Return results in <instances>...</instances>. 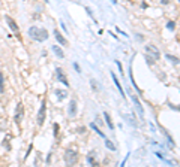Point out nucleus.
<instances>
[{"label": "nucleus", "mask_w": 180, "mask_h": 167, "mask_svg": "<svg viewBox=\"0 0 180 167\" xmlns=\"http://www.w3.org/2000/svg\"><path fill=\"white\" fill-rule=\"evenodd\" d=\"M29 36L32 37L33 40L36 42H45V40L48 39V32L45 30V28H39V27H30L29 28Z\"/></svg>", "instance_id": "f257e3e1"}, {"label": "nucleus", "mask_w": 180, "mask_h": 167, "mask_svg": "<svg viewBox=\"0 0 180 167\" xmlns=\"http://www.w3.org/2000/svg\"><path fill=\"white\" fill-rule=\"evenodd\" d=\"M78 158H80V155H78V151L72 149V148H69V149H66V151H65L63 160H65V163H66V164H69V166H74V164H77Z\"/></svg>", "instance_id": "f03ea898"}, {"label": "nucleus", "mask_w": 180, "mask_h": 167, "mask_svg": "<svg viewBox=\"0 0 180 167\" xmlns=\"http://www.w3.org/2000/svg\"><path fill=\"white\" fill-rule=\"evenodd\" d=\"M146 52H147L149 57H152L153 60H159V58H161L159 49L155 47V45H147V47H146Z\"/></svg>", "instance_id": "7ed1b4c3"}, {"label": "nucleus", "mask_w": 180, "mask_h": 167, "mask_svg": "<svg viewBox=\"0 0 180 167\" xmlns=\"http://www.w3.org/2000/svg\"><path fill=\"white\" fill-rule=\"evenodd\" d=\"M5 20H6L8 26L11 27V30H12V32H14V33H15V36H17V37H18V39L21 40V36H20V28H18V24H17V22H15V21L12 20V18H11L9 15H6V17H5Z\"/></svg>", "instance_id": "20e7f679"}, {"label": "nucleus", "mask_w": 180, "mask_h": 167, "mask_svg": "<svg viewBox=\"0 0 180 167\" xmlns=\"http://www.w3.org/2000/svg\"><path fill=\"white\" fill-rule=\"evenodd\" d=\"M45 109H47V106H45V100H42L41 107H39V112H38V116H36V121H38L39 125H42V124L45 122Z\"/></svg>", "instance_id": "39448f33"}, {"label": "nucleus", "mask_w": 180, "mask_h": 167, "mask_svg": "<svg viewBox=\"0 0 180 167\" xmlns=\"http://www.w3.org/2000/svg\"><path fill=\"white\" fill-rule=\"evenodd\" d=\"M56 78L59 79V82H62L63 85H66V88L69 87V82H68V78H66V75L63 73V70L60 67H57L56 69Z\"/></svg>", "instance_id": "423d86ee"}, {"label": "nucleus", "mask_w": 180, "mask_h": 167, "mask_svg": "<svg viewBox=\"0 0 180 167\" xmlns=\"http://www.w3.org/2000/svg\"><path fill=\"white\" fill-rule=\"evenodd\" d=\"M23 116H24V107H23V103H18L17 105V112H15V116H14L15 122L20 124L21 121H23Z\"/></svg>", "instance_id": "0eeeda50"}, {"label": "nucleus", "mask_w": 180, "mask_h": 167, "mask_svg": "<svg viewBox=\"0 0 180 167\" xmlns=\"http://www.w3.org/2000/svg\"><path fill=\"white\" fill-rule=\"evenodd\" d=\"M54 37L57 39V42L60 43V45H63V47H66L68 45V40H66V37H63V34L59 32V30H54Z\"/></svg>", "instance_id": "6e6552de"}, {"label": "nucleus", "mask_w": 180, "mask_h": 167, "mask_svg": "<svg viewBox=\"0 0 180 167\" xmlns=\"http://www.w3.org/2000/svg\"><path fill=\"white\" fill-rule=\"evenodd\" d=\"M68 114L71 118H74L77 115V100H71L69 101V107H68Z\"/></svg>", "instance_id": "1a4fd4ad"}, {"label": "nucleus", "mask_w": 180, "mask_h": 167, "mask_svg": "<svg viewBox=\"0 0 180 167\" xmlns=\"http://www.w3.org/2000/svg\"><path fill=\"white\" fill-rule=\"evenodd\" d=\"M51 49H53V52H54V55L57 57V58H65V52H63V49L60 47L53 45V47H51Z\"/></svg>", "instance_id": "9d476101"}, {"label": "nucleus", "mask_w": 180, "mask_h": 167, "mask_svg": "<svg viewBox=\"0 0 180 167\" xmlns=\"http://www.w3.org/2000/svg\"><path fill=\"white\" fill-rule=\"evenodd\" d=\"M111 78H113V81H114V84H116V87L119 88V91H120V94H122V97L125 99L126 94L123 93V88H122V85H120V82L117 81V78H116V75H114V72H111Z\"/></svg>", "instance_id": "9b49d317"}, {"label": "nucleus", "mask_w": 180, "mask_h": 167, "mask_svg": "<svg viewBox=\"0 0 180 167\" xmlns=\"http://www.w3.org/2000/svg\"><path fill=\"white\" fill-rule=\"evenodd\" d=\"M90 128H92V130H95V131H96V133L99 134V136H101L102 139H105V133H104V131H102V130H101L99 127H98L95 122H92V124H90Z\"/></svg>", "instance_id": "f8f14e48"}, {"label": "nucleus", "mask_w": 180, "mask_h": 167, "mask_svg": "<svg viewBox=\"0 0 180 167\" xmlns=\"http://www.w3.org/2000/svg\"><path fill=\"white\" fill-rule=\"evenodd\" d=\"M54 93H56V96H57L59 100H63V99L68 96V93H66L65 90H54Z\"/></svg>", "instance_id": "ddd939ff"}, {"label": "nucleus", "mask_w": 180, "mask_h": 167, "mask_svg": "<svg viewBox=\"0 0 180 167\" xmlns=\"http://www.w3.org/2000/svg\"><path fill=\"white\" fill-rule=\"evenodd\" d=\"M162 133L165 134V137H167V140H168V143H170V146L173 148L174 145H176V143H174V140H173V137H171V134L168 133V131H167L165 128H162Z\"/></svg>", "instance_id": "4468645a"}, {"label": "nucleus", "mask_w": 180, "mask_h": 167, "mask_svg": "<svg viewBox=\"0 0 180 167\" xmlns=\"http://www.w3.org/2000/svg\"><path fill=\"white\" fill-rule=\"evenodd\" d=\"M104 118H105V121H107V124H108V127H110L111 130H114V124H113V121H111L108 112H104Z\"/></svg>", "instance_id": "2eb2a0df"}, {"label": "nucleus", "mask_w": 180, "mask_h": 167, "mask_svg": "<svg viewBox=\"0 0 180 167\" xmlns=\"http://www.w3.org/2000/svg\"><path fill=\"white\" fill-rule=\"evenodd\" d=\"M5 93V78H3V73L0 72V94Z\"/></svg>", "instance_id": "dca6fc26"}, {"label": "nucleus", "mask_w": 180, "mask_h": 167, "mask_svg": "<svg viewBox=\"0 0 180 167\" xmlns=\"http://www.w3.org/2000/svg\"><path fill=\"white\" fill-rule=\"evenodd\" d=\"M105 146L108 148L110 151H116V146H114V143L111 140H108V139H105Z\"/></svg>", "instance_id": "f3484780"}, {"label": "nucleus", "mask_w": 180, "mask_h": 167, "mask_svg": "<svg viewBox=\"0 0 180 167\" xmlns=\"http://www.w3.org/2000/svg\"><path fill=\"white\" fill-rule=\"evenodd\" d=\"M167 58L171 61V63H174V64H179V58H177V57H174V55H170V54H167Z\"/></svg>", "instance_id": "a211bd4d"}, {"label": "nucleus", "mask_w": 180, "mask_h": 167, "mask_svg": "<svg viewBox=\"0 0 180 167\" xmlns=\"http://www.w3.org/2000/svg\"><path fill=\"white\" fill-rule=\"evenodd\" d=\"M129 78H131V82H132V85H134V88L138 91V85H137V84H135V81H134V73H132L131 69H129Z\"/></svg>", "instance_id": "6ab92c4d"}, {"label": "nucleus", "mask_w": 180, "mask_h": 167, "mask_svg": "<svg viewBox=\"0 0 180 167\" xmlns=\"http://www.w3.org/2000/svg\"><path fill=\"white\" fill-rule=\"evenodd\" d=\"M87 161H89L92 166H98V161L95 160V158H93V154H90L89 157H87Z\"/></svg>", "instance_id": "aec40b11"}, {"label": "nucleus", "mask_w": 180, "mask_h": 167, "mask_svg": "<svg viewBox=\"0 0 180 167\" xmlns=\"http://www.w3.org/2000/svg\"><path fill=\"white\" fill-rule=\"evenodd\" d=\"M167 28H168V30H174V28H176V22H174V21H168Z\"/></svg>", "instance_id": "412c9836"}, {"label": "nucleus", "mask_w": 180, "mask_h": 167, "mask_svg": "<svg viewBox=\"0 0 180 167\" xmlns=\"http://www.w3.org/2000/svg\"><path fill=\"white\" fill-rule=\"evenodd\" d=\"M116 64H117L119 70H120V73H122V75H125V72H123V67H122V63H120V61H116Z\"/></svg>", "instance_id": "4be33fe9"}, {"label": "nucleus", "mask_w": 180, "mask_h": 167, "mask_svg": "<svg viewBox=\"0 0 180 167\" xmlns=\"http://www.w3.org/2000/svg\"><path fill=\"white\" fill-rule=\"evenodd\" d=\"M53 128H54V136H57V134H59V124H54Z\"/></svg>", "instance_id": "5701e85b"}, {"label": "nucleus", "mask_w": 180, "mask_h": 167, "mask_svg": "<svg viewBox=\"0 0 180 167\" xmlns=\"http://www.w3.org/2000/svg\"><path fill=\"white\" fill-rule=\"evenodd\" d=\"M74 67H75V70H77V72H78V73H80V72H81V70H80V66H78V64H77V63H74Z\"/></svg>", "instance_id": "b1692460"}, {"label": "nucleus", "mask_w": 180, "mask_h": 167, "mask_svg": "<svg viewBox=\"0 0 180 167\" xmlns=\"http://www.w3.org/2000/svg\"><path fill=\"white\" fill-rule=\"evenodd\" d=\"M170 2H171V0H161V3H162V5H168Z\"/></svg>", "instance_id": "393cba45"}, {"label": "nucleus", "mask_w": 180, "mask_h": 167, "mask_svg": "<svg viewBox=\"0 0 180 167\" xmlns=\"http://www.w3.org/2000/svg\"><path fill=\"white\" fill-rule=\"evenodd\" d=\"M78 131H80V133H84V131H86V128H84V127H80V128H78Z\"/></svg>", "instance_id": "a878e982"}, {"label": "nucleus", "mask_w": 180, "mask_h": 167, "mask_svg": "<svg viewBox=\"0 0 180 167\" xmlns=\"http://www.w3.org/2000/svg\"><path fill=\"white\" fill-rule=\"evenodd\" d=\"M92 85H93V88H95V90H98V85L95 84V81H92Z\"/></svg>", "instance_id": "bb28decb"}, {"label": "nucleus", "mask_w": 180, "mask_h": 167, "mask_svg": "<svg viewBox=\"0 0 180 167\" xmlns=\"http://www.w3.org/2000/svg\"><path fill=\"white\" fill-rule=\"evenodd\" d=\"M111 2H113V3H117V0H111Z\"/></svg>", "instance_id": "cd10ccee"}, {"label": "nucleus", "mask_w": 180, "mask_h": 167, "mask_svg": "<svg viewBox=\"0 0 180 167\" xmlns=\"http://www.w3.org/2000/svg\"><path fill=\"white\" fill-rule=\"evenodd\" d=\"M48 2H50V0H45V3H48Z\"/></svg>", "instance_id": "c85d7f7f"}]
</instances>
